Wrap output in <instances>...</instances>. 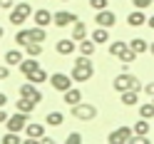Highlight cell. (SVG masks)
<instances>
[{
	"mask_svg": "<svg viewBox=\"0 0 154 144\" xmlns=\"http://www.w3.org/2000/svg\"><path fill=\"white\" fill-rule=\"evenodd\" d=\"M45 40H47V32H45L42 25L30 27V42H45Z\"/></svg>",
	"mask_w": 154,
	"mask_h": 144,
	"instance_id": "cell-24",
	"label": "cell"
},
{
	"mask_svg": "<svg viewBox=\"0 0 154 144\" xmlns=\"http://www.w3.org/2000/svg\"><path fill=\"white\" fill-rule=\"evenodd\" d=\"M17 67H20L23 75H30L32 70H37V67H40V62H37V57H23V62L17 65Z\"/></svg>",
	"mask_w": 154,
	"mask_h": 144,
	"instance_id": "cell-21",
	"label": "cell"
},
{
	"mask_svg": "<svg viewBox=\"0 0 154 144\" xmlns=\"http://www.w3.org/2000/svg\"><path fill=\"white\" fill-rule=\"evenodd\" d=\"M119 100L124 107H134L139 102V90H127V92H119Z\"/></svg>",
	"mask_w": 154,
	"mask_h": 144,
	"instance_id": "cell-18",
	"label": "cell"
},
{
	"mask_svg": "<svg viewBox=\"0 0 154 144\" xmlns=\"http://www.w3.org/2000/svg\"><path fill=\"white\" fill-rule=\"evenodd\" d=\"M25 124H27V114L17 109L15 114H10V117H8L5 127H8V132H17V134H20V132L25 129Z\"/></svg>",
	"mask_w": 154,
	"mask_h": 144,
	"instance_id": "cell-6",
	"label": "cell"
},
{
	"mask_svg": "<svg viewBox=\"0 0 154 144\" xmlns=\"http://www.w3.org/2000/svg\"><path fill=\"white\" fill-rule=\"evenodd\" d=\"M70 75H72V80H75V82H87L92 75H94V65H92V60H90L87 55H80V57L75 60Z\"/></svg>",
	"mask_w": 154,
	"mask_h": 144,
	"instance_id": "cell-1",
	"label": "cell"
},
{
	"mask_svg": "<svg viewBox=\"0 0 154 144\" xmlns=\"http://www.w3.org/2000/svg\"><path fill=\"white\" fill-rule=\"evenodd\" d=\"M137 52H134V50H129V47H127V50H124L122 52V57H119V62H134V60H137Z\"/></svg>",
	"mask_w": 154,
	"mask_h": 144,
	"instance_id": "cell-33",
	"label": "cell"
},
{
	"mask_svg": "<svg viewBox=\"0 0 154 144\" xmlns=\"http://www.w3.org/2000/svg\"><path fill=\"white\" fill-rule=\"evenodd\" d=\"M147 25H149L152 30H154V15H152V17H147Z\"/></svg>",
	"mask_w": 154,
	"mask_h": 144,
	"instance_id": "cell-42",
	"label": "cell"
},
{
	"mask_svg": "<svg viewBox=\"0 0 154 144\" xmlns=\"http://www.w3.org/2000/svg\"><path fill=\"white\" fill-rule=\"evenodd\" d=\"M77 47H80V55L92 57V55H94V50H97V42H94L92 37H85V40H80V42H77Z\"/></svg>",
	"mask_w": 154,
	"mask_h": 144,
	"instance_id": "cell-19",
	"label": "cell"
},
{
	"mask_svg": "<svg viewBox=\"0 0 154 144\" xmlns=\"http://www.w3.org/2000/svg\"><path fill=\"white\" fill-rule=\"evenodd\" d=\"M3 35H5V30H3V27H0V40H3Z\"/></svg>",
	"mask_w": 154,
	"mask_h": 144,
	"instance_id": "cell-44",
	"label": "cell"
},
{
	"mask_svg": "<svg viewBox=\"0 0 154 144\" xmlns=\"http://www.w3.org/2000/svg\"><path fill=\"white\" fill-rule=\"evenodd\" d=\"M72 75H62V72H55V75H50V84H52V90L55 92H67L72 87Z\"/></svg>",
	"mask_w": 154,
	"mask_h": 144,
	"instance_id": "cell-5",
	"label": "cell"
},
{
	"mask_svg": "<svg viewBox=\"0 0 154 144\" xmlns=\"http://www.w3.org/2000/svg\"><path fill=\"white\" fill-rule=\"evenodd\" d=\"M75 20H77V15L70 13V10H57L52 15V25H57V27H67V25H72Z\"/></svg>",
	"mask_w": 154,
	"mask_h": 144,
	"instance_id": "cell-11",
	"label": "cell"
},
{
	"mask_svg": "<svg viewBox=\"0 0 154 144\" xmlns=\"http://www.w3.org/2000/svg\"><path fill=\"white\" fill-rule=\"evenodd\" d=\"M94 23H97L100 27H114L117 25V15H114L112 10H94Z\"/></svg>",
	"mask_w": 154,
	"mask_h": 144,
	"instance_id": "cell-8",
	"label": "cell"
},
{
	"mask_svg": "<svg viewBox=\"0 0 154 144\" xmlns=\"http://www.w3.org/2000/svg\"><path fill=\"white\" fill-rule=\"evenodd\" d=\"M129 50H134L137 55H144V52H149V42L142 40V37H134V40H129Z\"/></svg>",
	"mask_w": 154,
	"mask_h": 144,
	"instance_id": "cell-22",
	"label": "cell"
},
{
	"mask_svg": "<svg viewBox=\"0 0 154 144\" xmlns=\"http://www.w3.org/2000/svg\"><path fill=\"white\" fill-rule=\"evenodd\" d=\"M127 25H129V27H139V25H147V15H144V10L134 8V10L127 15Z\"/></svg>",
	"mask_w": 154,
	"mask_h": 144,
	"instance_id": "cell-13",
	"label": "cell"
},
{
	"mask_svg": "<svg viewBox=\"0 0 154 144\" xmlns=\"http://www.w3.org/2000/svg\"><path fill=\"white\" fill-rule=\"evenodd\" d=\"M45 124H50V127H62L65 124V114L62 112H50L45 117Z\"/></svg>",
	"mask_w": 154,
	"mask_h": 144,
	"instance_id": "cell-25",
	"label": "cell"
},
{
	"mask_svg": "<svg viewBox=\"0 0 154 144\" xmlns=\"http://www.w3.org/2000/svg\"><path fill=\"white\" fill-rule=\"evenodd\" d=\"M144 92H147L149 94V97H154V82H149V84H144V87H142Z\"/></svg>",
	"mask_w": 154,
	"mask_h": 144,
	"instance_id": "cell-38",
	"label": "cell"
},
{
	"mask_svg": "<svg viewBox=\"0 0 154 144\" xmlns=\"http://www.w3.org/2000/svg\"><path fill=\"white\" fill-rule=\"evenodd\" d=\"M149 52H152V55H154V42H152V45H149Z\"/></svg>",
	"mask_w": 154,
	"mask_h": 144,
	"instance_id": "cell-43",
	"label": "cell"
},
{
	"mask_svg": "<svg viewBox=\"0 0 154 144\" xmlns=\"http://www.w3.org/2000/svg\"><path fill=\"white\" fill-rule=\"evenodd\" d=\"M82 139H85V137H82L80 132H70V134H67V139H65V142H67V144H80Z\"/></svg>",
	"mask_w": 154,
	"mask_h": 144,
	"instance_id": "cell-34",
	"label": "cell"
},
{
	"mask_svg": "<svg viewBox=\"0 0 154 144\" xmlns=\"http://www.w3.org/2000/svg\"><path fill=\"white\" fill-rule=\"evenodd\" d=\"M32 20H35V25L47 27V25L52 23V13L47 10V8H40V10H35V13H32Z\"/></svg>",
	"mask_w": 154,
	"mask_h": 144,
	"instance_id": "cell-14",
	"label": "cell"
},
{
	"mask_svg": "<svg viewBox=\"0 0 154 144\" xmlns=\"http://www.w3.org/2000/svg\"><path fill=\"white\" fill-rule=\"evenodd\" d=\"M85 37H90L87 25L80 23V20H75V23H72V40H75V42H80V40H85Z\"/></svg>",
	"mask_w": 154,
	"mask_h": 144,
	"instance_id": "cell-16",
	"label": "cell"
},
{
	"mask_svg": "<svg viewBox=\"0 0 154 144\" xmlns=\"http://www.w3.org/2000/svg\"><path fill=\"white\" fill-rule=\"evenodd\" d=\"M20 97H27V100H32V102H37V104H40V102H42V92L37 90V84H35V82H30V80H27L23 87H20Z\"/></svg>",
	"mask_w": 154,
	"mask_h": 144,
	"instance_id": "cell-10",
	"label": "cell"
},
{
	"mask_svg": "<svg viewBox=\"0 0 154 144\" xmlns=\"http://www.w3.org/2000/svg\"><path fill=\"white\" fill-rule=\"evenodd\" d=\"M23 132H25V137H27V139L40 142V139L45 137V124H42V122H27Z\"/></svg>",
	"mask_w": 154,
	"mask_h": 144,
	"instance_id": "cell-9",
	"label": "cell"
},
{
	"mask_svg": "<svg viewBox=\"0 0 154 144\" xmlns=\"http://www.w3.org/2000/svg\"><path fill=\"white\" fill-rule=\"evenodd\" d=\"M0 142H3V144H20V134H17V132H8Z\"/></svg>",
	"mask_w": 154,
	"mask_h": 144,
	"instance_id": "cell-32",
	"label": "cell"
},
{
	"mask_svg": "<svg viewBox=\"0 0 154 144\" xmlns=\"http://www.w3.org/2000/svg\"><path fill=\"white\" fill-rule=\"evenodd\" d=\"M60 3H70V0H60Z\"/></svg>",
	"mask_w": 154,
	"mask_h": 144,
	"instance_id": "cell-45",
	"label": "cell"
},
{
	"mask_svg": "<svg viewBox=\"0 0 154 144\" xmlns=\"http://www.w3.org/2000/svg\"><path fill=\"white\" fill-rule=\"evenodd\" d=\"M3 60H5V65L15 67V65H20V62H23V52H20V50H8V52L3 55Z\"/></svg>",
	"mask_w": 154,
	"mask_h": 144,
	"instance_id": "cell-23",
	"label": "cell"
},
{
	"mask_svg": "<svg viewBox=\"0 0 154 144\" xmlns=\"http://www.w3.org/2000/svg\"><path fill=\"white\" fill-rule=\"evenodd\" d=\"M8 117H10V114H8L3 107H0V124H5V122H8Z\"/></svg>",
	"mask_w": 154,
	"mask_h": 144,
	"instance_id": "cell-40",
	"label": "cell"
},
{
	"mask_svg": "<svg viewBox=\"0 0 154 144\" xmlns=\"http://www.w3.org/2000/svg\"><path fill=\"white\" fill-rule=\"evenodd\" d=\"M70 112H72V117L80 119V122H92L94 117H97V107L90 104V102H77V104H72Z\"/></svg>",
	"mask_w": 154,
	"mask_h": 144,
	"instance_id": "cell-3",
	"label": "cell"
},
{
	"mask_svg": "<svg viewBox=\"0 0 154 144\" xmlns=\"http://www.w3.org/2000/svg\"><path fill=\"white\" fill-rule=\"evenodd\" d=\"M90 37H92L94 42H97V47H100V45H104V42H109V27H100V25H97V27H94V30L90 32Z\"/></svg>",
	"mask_w": 154,
	"mask_h": 144,
	"instance_id": "cell-15",
	"label": "cell"
},
{
	"mask_svg": "<svg viewBox=\"0 0 154 144\" xmlns=\"http://www.w3.org/2000/svg\"><path fill=\"white\" fill-rule=\"evenodd\" d=\"M132 134H134L132 127H117V129H112V132H109L107 142H109V144H129Z\"/></svg>",
	"mask_w": 154,
	"mask_h": 144,
	"instance_id": "cell-7",
	"label": "cell"
},
{
	"mask_svg": "<svg viewBox=\"0 0 154 144\" xmlns=\"http://www.w3.org/2000/svg\"><path fill=\"white\" fill-rule=\"evenodd\" d=\"M15 42L20 45V47H25L27 42H30V30H17V35H15Z\"/></svg>",
	"mask_w": 154,
	"mask_h": 144,
	"instance_id": "cell-31",
	"label": "cell"
},
{
	"mask_svg": "<svg viewBox=\"0 0 154 144\" xmlns=\"http://www.w3.org/2000/svg\"><path fill=\"white\" fill-rule=\"evenodd\" d=\"M77 50V42L72 40V37H65V40H57L55 42V52L57 55H72Z\"/></svg>",
	"mask_w": 154,
	"mask_h": 144,
	"instance_id": "cell-12",
	"label": "cell"
},
{
	"mask_svg": "<svg viewBox=\"0 0 154 144\" xmlns=\"http://www.w3.org/2000/svg\"><path fill=\"white\" fill-rule=\"evenodd\" d=\"M15 107L20 109V112H25V114H30V112H32V109L37 107V102H32V100H27V97H20V100L15 102Z\"/></svg>",
	"mask_w": 154,
	"mask_h": 144,
	"instance_id": "cell-26",
	"label": "cell"
},
{
	"mask_svg": "<svg viewBox=\"0 0 154 144\" xmlns=\"http://www.w3.org/2000/svg\"><path fill=\"white\" fill-rule=\"evenodd\" d=\"M129 47V42H122V40H114V42H109V55L112 57H122V52Z\"/></svg>",
	"mask_w": 154,
	"mask_h": 144,
	"instance_id": "cell-27",
	"label": "cell"
},
{
	"mask_svg": "<svg viewBox=\"0 0 154 144\" xmlns=\"http://www.w3.org/2000/svg\"><path fill=\"white\" fill-rule=\"evenodd\" d=\"M10 77V65H0V80H8Z\"/></svg>",
	"mask_w": 154,
	"mask_h": 144,
	"instance_id": "cell-37",
	"label": "cell"
},
{
	"mask_svg": "<svg viewBox=\"0 0 154 144\" xmlns=\"http://www.w3.org/2000/svg\"><path fill=\"white\" fill-rule=\"evenodd\" d=\"M62 100H65V104H77V102H82V90L80 87H70L67 92H62Z\"/></svg>",
	"mask_w": 154,
	"mask_h": 144,
	"instance_id": "cell-17",
	"label": "cell"
},
{
	"mask_svg": "<svg viewBox=\"0 0 154 144\" xmlns=\"http://www.w3.org/2000/svg\"><path fill=\"white\" fill-rule=\"evenodd\" d=\"M139 117L142 119H152L154 117V102H144L139 107Z\"/></svg>",
	"mask_w": 154,
	"mask_h": 144,
	"instance_id": "cell-30",
	"label": "cell"
},
{
	"mask_svg": "<svg viewBox=\"0 0 154 144\" xmlns=\"http://www.w3.org/2000/svg\"><path fill=\"white\" fill-rule=\"evenodd\" d=\"M132 132H134V134H139V137H147V134H149V119H139V122H134Z\"/></svg>",
	"mask_w": 154,
	"mask_h": 144,
	"instance_id": "cell-28",
	"label": "cell"
},
{
	"mask_svg": "<svg viewBox=\"0 0 154 144\" xmlns=\"http://www.w3.org/2000/svg\"><path fill=\"white\" fill-rule=\"evenodd\" d=\"M32 15V8H30V3H15L13 8H10V23L15 25V27H20L23 23H27V17Z\"/></svg>",
	"mask_w": 154,
	"mask_h": 144,
	"instance_id": "cell-4",
	"label": "cell"
},
{
	"mask_svg": "<svg viewBox=\"0 0 154 144\" xmlns=\"http://www.w3.org/2000/svg\"><path fill=\"white\" fill-rule=\"evenodd\" d=\"M23 50L27 52V57H40L42 55V42H27Z\"/></svg>",
	"mask_w": 154,
	"mask_h": 144,
	"instance_id": "cell-29",
	"label": "cell"
},
{
	"mask_svg": "<svg viewBox=\"0 0 154 144\" xmlns=\"http://www.w3.org/2000/svg\"><path fill=\"white\" fill-rule=\"evenodd\" d=\"M152 102H154V97H152Z\"/></svg>",
	"mask_w": 154,
	"mask_h": 144,
	"instance_id": "cell-46",
	"label": "cell"
},
{
	"mask_svg": "<svg viewBox=\"0 0 154 144\" xmlns=\"http://www.w3.org/2000/svg\"><path fill=\"white\" fill-rule=\"evenodd\" d=\"M5 104H8V94L0 92V107H5Z\"/></svg>",
	"mask_w": 154,
	"mask_h": 144,
	"instance_id": "cell-41",
	"label": "cell"
},
{
	"mask_svg": "<svg viewBox=\"0 0 154 144\" xmlns=\"http://www.w3.org/2000/svg\"><path fill=\"white\" fill-rule=\"evenodd\" d=\"M129 3H132L134 8H139V10H147V8L154 3V0H129Z\"/></svg>",
	"mask_w": 154,
	"mask_h": 144,
	"instance_id": "cell-35",
	"label": "cell"
},
{
	"mask_svg": "<svg viewBox=\"0 0 154 144\" xmlns=\"http://www.w3.org/2000/svg\"><path fill=\"white\" fill-rule=\"evenodd\" d=\"M112 87H114V92H127V90H139L142 92V84L132 72H119L117 77H114Z\"/></svg>",
	"mask_w": 154,
	"mask_h": 144,
	"instance_id": "cell-2",
	"label": "cell"
},
{
	"mask_svg": "<svg viewBox=\"0 0 154 144\" xmlns=\"http://www.w3.org/2000/svg\"><path fill=\"white\" fill-rule=\"evenodd\" d=\"M25 77L30 80V82H35V84H42V82H50V75H47V72L42 70V67H37V70H32L30 75H25Z\"/></svg>",
	"mask_w": 154,
	"mask_h": 144,
	"instance_id": "cell-20",
	"label": "cell"
},
{
	"mask_svg": "<svg viewBox=\"0 0 154 144\" xmlns=\"http://www.w3.org/2000/svg\"><path fill=\"white\" fill-rule=\"evenodd\" d=\"M13 5H15V0H0V8H5V10H10Z\"/></svg>",
	"mask_w": 154,
	"mask_h": 144,
	"instance_id": "cell-39",
	"label": "cell"
},
{
	"mask_svg": "<svg viewBox=\"0 0 154 144\" xmlns=\"http://www.w3.org/2000/svg\"><path fill=\"white\" fill-rule=\"evenodd\" d=\"M90 8L92 10H104L107 8V0H90Z\"/></svg>",
	"mask_w": 154,
	"mask_h": 144,
	"instance_id": "cell-36",
	"label": "cell"
}]
</instances>
